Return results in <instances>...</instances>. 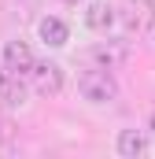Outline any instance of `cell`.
Segmentation results:
<instances>
[{
	"instance_id": "cell-6",
	"label": "cell",
	"mask_w": 155,
	"mask_h": 159,
	"mask_svg": "<svg viewBox=\"0 0 155 159\" xmlns=\"http://www.w3.org/2000/svg\"><path fill=\"white\" fill-rule=\"evenodd\" d=\"M118 152L126 159H140L148 152V137H144L140 129H122V133H118Z\"/></svg>"
},
{
	"instance_id": "cell-9",
	"label": "cell",
	"mask_w": 155,
	"mask_h": 159,
	"mask_svg": "<svg viewBox=\"0 0 155 159\" xmlns=\"http://www.w3.org/2000/svg\"><path fill=\"white\" fill-rule=\"evenodd\" d=\"M85 22H89L92 30H100V34H104V30L115 22V11H111L104 0H96V4H89V11H85Z\"/></svg>"
},
{
	"instance_id": "cell-12",
	"label": "cell",
	"mask_w": 155,
	"mask_h": 159,
	"mask_svg": "<svg viewBox=\"0 0 155 159\" xmlns=\"http://www.w3.org/2000/svg\"><path fill=\"white\" fill-rule=\"evenodd\" d=\"M67 4H78V0H67Z\"/></svg>"
},
{
	"instance_id": "cell-8",
	"label": "cell",
	"mask_w": 155,
	"mask_h": 159,
	"mask_svg": "<svg viewBox=\"0 0 155 159\" xmlns=\"http://www.w3.org/2000/svg\"><path fill=\"white\" fill-rule=\"evenodd\" d=\"M92 56H96L100 63H107V70H111V67L122 63L129 52H126V41H107V44H96V48H92Z\"/></svg>"
},
{
	"instance_id": "cell-2",
	"label": "cell",
	"mask_w": 155,
	"mask_h": 159,
	"mask_svg": "<svg viewBox=\"0 0 155 159\" xmlns=\"http://www.w3.org/2000/svg\"><path fill=\"white\" fill-rule=\"evenodd\" d=\"M122 22L133 34H148L155 26V4L152 0H122Z\"/></svg>"
},
{
	"instance_id": "cell-10",
	"label": "cell",
	"mask_w": 155,
	"mask_h": 159,
	"mask_svg": "<svg viewBox=\"0 0 155 159\" xmlns=\"http://www.w3.org/2000/svg\"><path fill=\"white\" fill-rule=\"evenodd\" d=\"M7 137H11V126H7V119H4V115H0V144H4Z\"/></svg>"
},
{
	"instance_id": "cell-11",
	"label": "cell",
	"mask_w": 155,
	"mask_h": 159,
	"mask_svg": "<svg viewBox=\"0 0 155 159\" xmlns=\"http://www.w3.org/2000/svg\"><path fill=\"white\" fill-rule=\"evenodd\" d=\"M152 137H155V115H152Z\"/></svg>"
},
{
	"instance_id": "cell-4",
	"label": "cell",
	"mask_w": 155,
	"mask_h": 159,
	"mask_svg": "<svg viewBox=\"0 0 155 159\" xmlns=\"http://www.w3.org/2000/svg\"><path fill=\"white\" fill-rule=\"evenodd\" d=\"M4 67L15 70V74H30L33 70V52L26 41H7L4 44Z\"/></svg>"
},
{
	"instance_id": "cell-5",
	"label": "cell",
	"mask_w": 155,
	"mask_h": 159,
	"mask_svg": "<svg viewBox=\"0 0 155 159\" xmlns=\"http://www.w3.org/2000/svg\"><path fill=\"white\" fill-rule=\"evenodd\" d=\"M0 100L4 104H11V107H19V104H26V85H22V74H15V70H0Z\"/></svg>"
},
{
	"instance_id": "cell-7",
	"label": "cell",
	"mask_w": 155,
	"mask_h": 159,
	"mask_svg": "<svg viewBox=\"0 0 155 159\" xmlns=\"http://www.w3.org/2000/svg\"><path fill=\"white\" fill-rule=\"evenodd\" d=\"M37 34H41V41L52 44V48L67 44V37H70V30H67L63 19H41V22H37Z\"/></svg>"
},
{
	"instance_id": "cell-3",
	"label": "cell",
	"mask_w": 155,
	"mask_h": 159,
	"mask_svg": "<svg viewBox=\"0 0 155 159\" xmlns=\"http://www.w3.org/2000/svg\"><path fill=\"white\" fill-rule=\"evenodd\" d=\"M30 78H33V89L41 96H55L63 89V67L59 63H33Z\"/></svg>"
},
{
	"instance_id": "cell-1",
	"label": "cell",
	"mask_w": 155,
	"mask_h": 159,
	"mask_svg": "<svg viewBox=\"0 0 155 159\" xmlns=\"http://www.w3.org/2000/svg\"><path fill=\"white\" fill-rule=\"evenodd\" d=\"M78 89H81V96H85L89 104H107V100L118 96V85H115V78L107 74V67H100V70H81V74H78Z\"/></svg>"
}]
</instances>
